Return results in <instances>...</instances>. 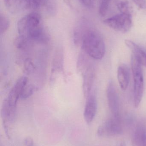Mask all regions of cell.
I'll use <instances>...</instances> for the list:
<instances>
[{
	"mask_svg": "<svg viewBox=\"0 0 146 146\" xmlns=\"http://www.w3.org/2000/svg\"><path fill=\"white\" fill-rule=\"evenodd\" d=\"M73 39L75 44H81L83 50L91 58L99 60L104 56L105 44L102 35L87 21H82L75 27Z\"/></svg>",
	"mask_w": 146,
	"mask_h": 146,
	"instance_id": "cell-1",
	"label": "cell"
},
{
	"mask_svg": "<svg viewBox=\"0 0 146 146\" xmlns=\"http://www.w3.org/2000/svg\"><path fill=\"white\" fill-rule=\"evenodd\" d=\"M17 29L19 36L31 41L45 43L49 40L42 24L41 16L36 12L30 13L21 18L17 24Z\"/></svg>",
	"mask_w": 146,
	"mask_h": 146,
	"instance_id": "cell-2",
	"label": "cell"
},
{
	"mask_svg": "<svg viewBox=\"0 0 146 146\" xmlns=\"http://www.w3.org/2000/svg\"><path fill=\"white\" fill-rule=\"evenodd\" d=\"M131 65L134 81V105L137 108L139 105L144 91V77L142 65L132 54Z\"/></svg>",
	"mask_w": 146,
	"mask_h": 146,
	"instance_id": "cell-3",
	"label": "cell"
},
{
	"mask_svg": "<svg viewBox=\"0 0 146 146\" xmlns=\"http://www.w3.org/2000/svg\"><path fill=\"white\" fill-rule=\"evenodd\" d=\"M104 23L115 31L126 33L129 31L132 27V15L121 13L105 19L104 21Z\"/></svg>",
	"mask_w": 146,
	"mask_h": 146,
	"instance_id": "cell-4",
	"label": "cell"
},
{
	"mask_svg": "<svg viewBox=\"0 0 146 146\" xmlns=\"http://www.w3.org/2000/svg\"><path fill=\"white\" fill-rule=\"evenodd\" d=\"M78 67L81 71L83 76V88L84 94L87 98L90 94L94 80V71L92 67L87 64L84 58L78 60Z\"/></svg>",
	"mask_w": 146,
	"mask_h": 146,
	"instance_id": "cell-5",
	"label": "cell"
},
{
	"mask_svg": "<svg viewBox=\"0 0 146 146\" xmlns=\"http://www.w3.org/2000/svg\"><path fill=\"white\" fill-rule=\"evenodd\" d=\"M107 97L110 110L115 119L120 120V108L118 94L112 81L107 87Z\"/></svg>",
	"mask_w": 146,
	"mask_h": 146,
	"instance_id": "cell-6",
	"label": "cell"
},
{
	"mask_svg": "<svg viewBox=\"0 0 146 146\" xmlns=\"http://www.w3.org/2000/svg\"><path fill=\"white\" fill-rule=\"evenodd\" d=\"M122 132L120 120L113 118L106 121L103 124L99 127L97 134L99 136L104 135H117L122 134Z\"/></svg>",
	"mask_w": 146,
	"mask_h": 146,
	"instance_id": "cell-7",
	"label": "cell"
},
{
	"mask_svg": "<svg viewBox=\"0 0 146 146\" xmlns=\"http://www.w3.org/2000/svg\"><path fill=\"white\" fill-rule=\"evenodd\" d=\"M28 82V79L25 76L20 77L17 80L10 90L7 98H6L10 106L16 107L17 102L20 98L22 90Z\"/></svg>",
	"mask_w": 146,
	"mask_h": 146,
	"instance_id": "cell-8",
	"label": "cell"
},
{
	"mask_svg": "<svg viewBox=\"0 0 146 146\" xmlns=\"http://www.w3.org/2000/svg\"><path fill=\"white\" fill-rule=\"evenodd\" d=\"M97 110V103L96 97L93 95H90L87 98L85 110L84 117L87 123H91L96 116Z\"/></svg>",
	"mask_w": 146,
	"mask_h": 146,
	"instance_id": "cell-9",
	"label": "cell"
},
{
	"mask_svg": "<svg viewBox=\"0 0 146 146\" xmlns=\"http://www.w3.org/2000/svg\"><path fill=\"white\" fill-rule=\"evenodd\" d=\"M125 44L131 50L133 54L135 56L141 65L146 66V49L130 40H126Z\"/></svg>",
	"mask_w": 146,
	"mask_h": 146,
	"instance_id": "cell-10",
	"label": "cell"
},
{
	"mask_svg": "<svg viewBox=\"0 0 146 146\" xmlns=\"http://www.w3.org/2000/svg\"><path fill=\"white\" fill-rule=\"evenodd\" d=\"M133 146H146V128L141 124L135 129L132 136Z\"/></svg>",
	"mask_w": 146,
	"mask_h": 146,
	"instance_id": "cell-11",
	"label": "cell"
},
{
	"mask_svg": "<svg viewBox=\"0 0 146 146\" xmlns=\"http://www.w3.org/2000/svg\"><path fill=\"white\" fill-rule=\"evenodd\" d=\"M117 79L121 89L127 90L130 80V71L128 67L125 64L119 66L117 70Z\"/></svg>",
	"mask_w": 146,
	"mask_h": 146,
	"instance_id": "cell-12",
	"label": "cell"
},
{
	"mask_svg": "<svg viewBox=\"0 0 146 146\" xmlns=\"http://www.w3.org/2000/svg\"><path fill=\"white\" fill-rule=\"evenodd\" d=\"M5 7L12 13H16L22 8V0H3Z\"/></svg>",
	"mask_w": 146,
	"mask_h": 146,
	"instance_id": "cell-13",
	"label": "cell"
},
{
	"mask_svg": "<svg viewBox=\"0 0 146 146\" xmlns=\"http://www.w3.org/2000/svg\"><path fill=\"white\" fill-rule=\"evenodd\" d=\"M116 6L121 13L132 15L133 9L132 6L128 1L126 0H116Z\"/></svg>",
	"mask_w": 146,
	"mask_h": 146,
	"instance_id": "cell-14",
	"label": "cell"
},
{
	"mask_svg": "<svg viewBox=\"0 0 146 146\" xmlns=\"http://www.w3.org/2000/svg\"><path fill=\"white\" fill-rule=\"evenodd\" d=\"M61 51H58L56 54L53 62L52 72H60L62 71L63 64V55Z\"/></svg>",
	"mask_w": 146,
	"mask_h": 146,
	"instance_id": "cell-15",
	"label": "cell"
},
{
	"mask_svg": "<svg viewBox=\"0 0 146 146\" xmlns=\"http://www.w3.org/2000/svg\"><path fill=\"white\" fill-rule=\"evenodd\" d=\"M31 41L27 38L19 36L15 40L14 44L15 47L19 49H25L30 44Z\"/></svg>",
	"mask_w": 146,
	"mask_h": 146,
	"instance_id": "cell-16",
	"label": "cell"
},
{
	"mask_svg": "<svg viewBox=\"0 0 146 146\" xmlns=\"http://www.w3.org/2000/svg\"><path fill=\"white\" fill-rule=\"evenodd\" d=\"M36 89L37 88L36 87L34 86L32 84H30L28 82H27L22 90L20 98L25 99L27 98H30L33 94Z\"/></svg>",
	"mask_w": 146,
	"mask_h": 146,
	"instance_id": "cell-17",
	"label": "cell"
},
{
	"mask_svg": "<svg viewBox=\"0 0 146 146\" xmlns=\"http://www.w3.org/2000/svg\"><path fill=\"white\" fill-rule=\"evenodd\" d=\"M41 3L50 14H55L56 10V6L55 0H41Z\"/></svg>",
	"mask_w": 146,
	"mask_h": 146,
	"instance_id": "cell-18",
	"label": "cell"
},
{
	"mask_svg": "<svg viewBox=\"0 0 146 146\" xmlns=\"http://www.w3.org/2000/svg\"><path fill=\"white\" fill-rule=\"evenodd\" d=\"M10 25L9 20L4 15L1 14L0 15V33L3 34L5 33Z\"/></svg>",
	"mask_w": 146,
	"mask_h": 146,
	"instance_id": "cell-19",
	"label": "cell"
},
{
	"mask_svg": "<svg viewBox=\"0 0 146 146\" xmlns=\"http://www.w3.org/2000/svg\"><path fill=\"white\" fill-rule=\"evenodd\" d=\"M112 0H100L99 7V13L102 17L106 15Z\"/></svg>",
	"mask_w": 146,
	"mask_h": 146,
	"instance_id": "cell-20",
	"label": "cell"
},
{
	"mask_svg": "<svg viewBox=\"0 0 146 146\" xmlns=\"http://www.w3.org/2000/svg\"><path fill=\"white\" fill-rule=\"evenodd\" d=\"M24 69L25 72L28 74L34 72L35 66L32 60L29 58H27L25 60L24 62Z\"/></svg>",
	"mask_w": 146,
	"mask_h": 146,
	"instance_id": "cell-21",
	"label": "cell"
},
{
	"mask_svg": "<svg viewBox=\"0 0 146 146\" xmlns=\"http://www.w3.org/2000/svg\"><path fill=\"white\" fill-rule=\"evenodd\" d=\"M25 4L28 7L31 9H37L41 4V0H24Z\"/></svg>",
	"mask_w": 146,
	"mask_h": 146,
	"instance_id": "cell-22",
	"label": "cell"
},
{
	"mask_svg": "<svg viewBox=\"0 0 146 146\" xmlns=\"http://www.w3.org/2000/svg\"><path fill=\"white\" fill-rule=\"evenodd\" d=\"M82 6L88 9H92L95 7V0H78Z\"/></svg>",
	"mask_w": 146,
	"mask_h": 146,
	"instance_id": "cell-23",
	"label": "cell"
},
{
	"mask_svg": "<svg viewBox=\"0 0 146 146\" xmlns=\"http://www.w3.org/2000/svg\"><path fill=\"white\" fill-rule=\"evenodd\" d=\"M132 1L140 8H146V0H132Z\"/></svg>",
	"mask_w": 146,
	"mask_h": 146,
	"instance_id": "cell-24",
	"label": "cell"
},
{
	"mask_svg": "<svg viewBox=\"0 0 146 146\" xmlns=\"http://www.w3.org/2000/svg\"><path fill=\"white\" fill-rule=\"evenodd\" d=\"M24 143L25 146H34L33 139L30 137H27L24 140Z\"/></svg>",
	"mask_w": 146,
	"mask_h": 146,
	"instance_id": "cell-25",
	"label": "cell"
},
{
	"mask_svg": "<svg viewBox=\"0 0 146 146\" xmlns=\"http://www.w3.org/2000/svg\"><path fill=\"white\" fill-rule=\"evenodd\" d=\"M120 146H126V144H125V142H122L121 143V145H120Z\"/></svg>",
	"mask_w": 146,
	"mask_h": 146,
	"instance_id": "cell-26",
	"label": "cell"
}]
</instances>
